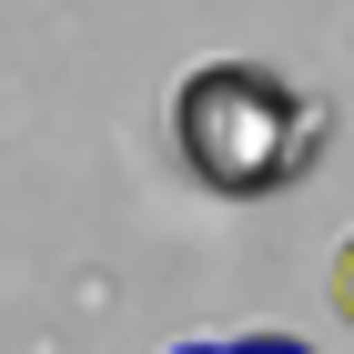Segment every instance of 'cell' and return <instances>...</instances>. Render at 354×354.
Instances as JSON below:
<instances>
[{"instance_id":"obj_1","label":"cell","mask_w":354,"mask_h":354,"mask_svg":"<svg viewBox=\"0 0 354 354\" xmlns=\"http://www.w3.org/2000/svg\"><path fill=\"white\" fill-rule=\"evenodd\" d=\"M324 142H334V111L314 91H294L283 71H263V61H203L172 91V152L223 203L294 192L304 172L324 162Z\"/></svg>"},{"instance_id":"obj_2","label":"cell","mask_w":354,"mask_h":354,"mask_svg":"<svg viewBox=\"0 0 354 354\" xmlns=\"http://www.w3.org/2000/svg\"><path fill=\"white\" fill-rule=\"evenodd\" d=\"M324 283H334V314H344V324H354V243L334 253V273H324Z\"/></svg>"}]
</instances>
